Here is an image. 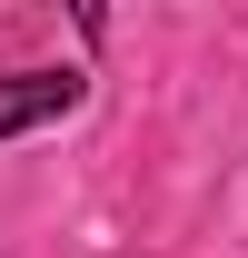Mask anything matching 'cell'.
Masks as SVG:
<instances>
[{
  "label": "cell",
  "mask_w": 248,
  "mask_h": 258,
  "mask_svg": "<svg viewBox=\"0 0 248 258\" xmlns=\"http://www.w3.org/2000/svg\"><path fill=\"white\" fill-rule=\"evenodd\" d=\"M70 99H80V70H20V80H0V139H10V129L60 119Z\"/></svg>",
  "instance_id": "obj_1"
}]
</instances>
